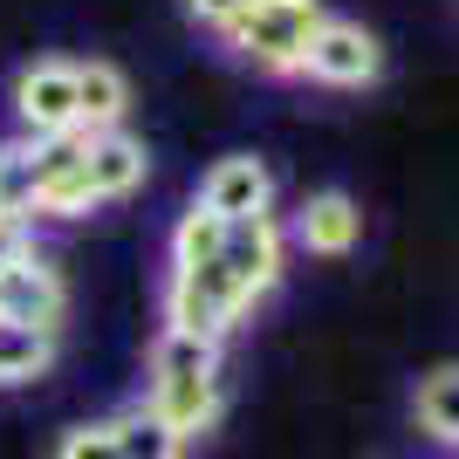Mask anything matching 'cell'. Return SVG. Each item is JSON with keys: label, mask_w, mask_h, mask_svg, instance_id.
<instances>
[{"label": "cell", "mask_w": 459, "mask_h": 459, "mask_svg": "<svg viewBox=\"0 0 459 459\" xmlns=\"http://www.w3.org/2000/svg\"><path fill=\"white\" fill-rule=\"evenodd\" d=\"M144 404L186 446L199 432H212V419H220V343L186 336V329H165L158 350H152V391H144Z\"/></svg>", "instance_id": "1"}, {"label": "cell", "mask_w": 459, "mask_h": 459, "mask_svg": "<svg viewBox=\"0 0 459 459\" xmlns=\"http://www.w3.org/2000/svg\"><path fill=\"white\" fill-rule=\"evenodd\" d=\"M323 14H329L323 0H240V14L220 28V48L261 76H295Z\"/></svg>", "instance_id": "2"}, {"label": "cell", "mask_w": 459, "mask_h": 459, "mask_svg": "<svg viewBox=\"0 0 459 459\" xmlns=\"http://www.w3.org/2000/svg\"><path fill=\"white\" fill-rule=\"evenodd\" d=\"M302 82H323V90H370L384 76V41L370 35L364 21L323 14V28L308 35V56L295 69Z\"/></svg>", "instance_id": "3"}, {"label": "cell", "mask_w": 459, "mask_h": 459, "mask_svg": "<svg viewBox=\"0 0 459 459\" xmlns=\"http://www.w3.org/2000/svg\"><path fill=\"white\" fill-rule=\"evenodd\" d=\"M35 144V220H82L90 206H103L90 186V131H62V137H28Z\"/></svg>", "instance_id": "4"}, {"label": "cell", "mask_w": 459, "mask_h": 459, "mask_svg": "<svg viewBox=\"0 0 459 459\" xmlns=\"http://www.w3.org/2000/svg\"><path fill=\"white\" fill-rule=\"evenodd\" d=\"M14 124H21V137L82 131L76 124V62H62V56L28 62L14 76Z\"/></svg>", "instance_id": "5"}, {"label": "cell", "mask_w": 459, "mask_h": 459, "mask_svg": "<svg viewBox=\"0 0 459 459\" xmlns=\"http://www.w3.org/2000/svg\"><path fill=\"white\" fill-rule=\"evenodd\" d=\"M281 227H288V247L316 254V261H343V254H357V240H364V206H357L350 192L329 186V192H308Z\"/></svg>", "instance_id": "6"}, {"label": "cell", "mask_w": 459, "mask_h": 459, "mask_svg": "<svg viewBox=\"0 0 459 459\" xmlns=\"http://www.w3.org/2000/svg\"><path fill=\"white\" fill-rule=\"evenodd\" d=\"M199 206H212L220 220H261V212H274V172H268V158H254V152L212 158V172L199 178Z\"/></svg>", "instance_id": "7"}, {"label": "cell", "mask_w": 459, "mask_h": 459, "mask_svg": "<svg viewBox=\"0 0 459 459\" xmlns=\"http://www.w3.org/2000/svg\"><path fill=\"white\" fill-rule=\"evenodd\" d=\"M62 308H69V288H62V274L41 254H28V261H14L0 274V316L35 323V329H62Z\"/></svg>", "instance_id": "8"}, {"label": "cell", "mask_w": 459, "mask_h": 459, "mask_svg": "<svg viewBox=\"0 0 459 459\" xmlns=\"http://www.w3.org/2000/svg\"><path fill=\"white\" fill-rule=\"evenodd\" d=\"M82 165H90V186H96L103 206H110V199H131V192L152 178V152H144V137H131L124 124H117V131H90Z\"/></svg>", "instance_id": "9"}, {"label": "cell", "mask_w": 459, "mask_h": 459, "mask_svg": "<svg viewBox=\"0 0 459 459\" xmlns=\"http://www.w3.org/2000/svg\"><path fill=\"white\" fill-rule=\"evenodd\" d=\"M131 117V76L117 62H76V124L82 131H117Z\"/></svg>", "instance_id": "10"}, {"label": "cell", "mask_w": 459, "mask_h": 459, "mask_svg": "<svg viewBox=\"0 0 459 459\" xmlns=\"http://www.w3.org/2000/svg\"><path fill=\"white\" fill-rule=\"evenodd\" d=\"M411 419L432 446L459 453V364H439L419 377V398H411Z\"/></svg>", "instance_id": "11"}, {"label": "cell", "mask_w": 459, "mask_h": 459, "mask_svg": "<svg viewBox=\"0 0 459 459\" xmlns=\"http://www.w3.org/2000/svg\"><path fill=\"white\" fill-rule=\"evenodd\" d=\"M56 370V329L0 316V384H35Z\"/></svg>", "instance_id": "12"}, {"label": "cell", "mask_w": 459, "mask_h": 459, "mask_svg": "<svg viewBox=\"0 0 459 459\" xmlns=\"http://www.w3.org/2000/svg\"><path fill=\"white\" fill-rule=\"evenodd\" d=\"M227 227H233V220H220L212 206H199V199H192V206L172 220V240H165L172 268H206L212 254L227 247Z\"/></svg>", "instance_id": "13"}, {"label": "cell", "mask_w": 459, "mask_h": 459, "mask_svg": "<svg viewBox=\"0 0 459 459\" xmlns=\"http://www.w3.org/2000/svg\"><path fill=\"white\" fill-rule=\"evenodd\" d=\"M110 425H117V459H186V439L158 419L152 404H131Z\"/></svg>", "instance_id": "14"}, {"label": "cell", "mask_w": 459, "mask_h": 459, "mask_svg": "<svg viewBox=\"0 0 459 459\" xmlns=\"http://www.w3.org/2000/svg\"><path fill=\"white\" fill-rule=\"evenodd\" d=\"M28 206H35V144L14 137V144H0V212H28Z\"/></svg>", "instance_id": "15"}, {"label": "cell", "mask_w": 459, "mask_h": 459, "mask_svg": "<svg viewBox=\"0 0 459 459\" xmlns=\"http://www.w3.org/2000/svg\"><path fill=\"white\" fill-rule=\"evenodd\" d=\"M56 459H117V425L90 419V425H76V432H62Z\"/></svg>", "instance_id": "16"}, {"label": "cell", "mask_w": 459, "mask_h": 459, "mask_svg": "<svg viewBox=\"0 0 459 459\" xmlns=\"http://www.w3.org/2000/svg\"><path fill=\"white\" fill-rule=\"evenodd\" d=\"M35 254V220L28 212H0V274Z\"/></svg>", "instance_id": "17"}, {"label": "cell", "mask_w": 459, "mask_h": 459, "mask_svg": "<svg viewBox=\"0 0 459 459\" xmlns=\"http://www.w3.org/2000/svg\"><path fill=\"white\" fill-rule=\"evenodd\" d=\"M233 14H240V0H186V21H199L206 35H220Z\"/></svg>", "instance_id": "18"}]
</instances>
